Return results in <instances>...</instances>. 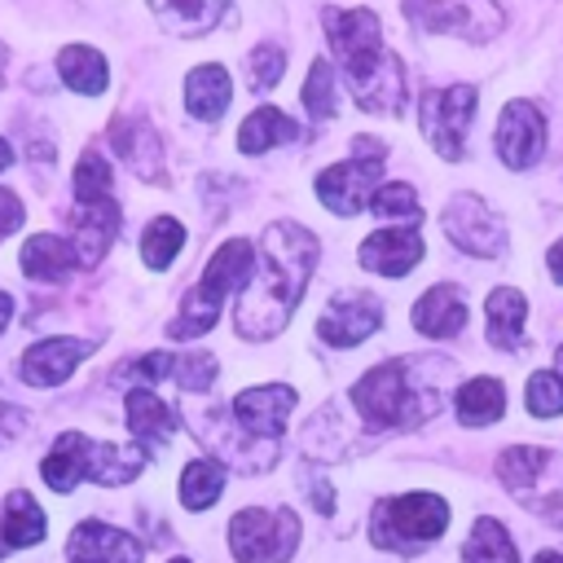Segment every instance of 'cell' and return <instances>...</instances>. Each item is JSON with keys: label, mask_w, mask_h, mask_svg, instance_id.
I'll list each match as a JSON object with an SVG mask.
<instances>
[{"label": "cell", "mask_w": 563, "mask_h": 563, "mask_svg": "<svg viewBox=\"0 0 563 563\" xmlns=\"http://www.w3.org/2000/svg\"><path fill=\"white\" fill-rule=\"evenodd\" d=\"M9 550H13V545H9V537H4V523H0V559H4Z\"/></svg>", "instance_id": "cell-44"}, {"label": "cell", "mask_w": 563, "mask_h": 563, "mask_svg": "<svg viewBox=\"0 0 563 563\" xmlns=\"http://www.w3.org/2000/svg\"><path fill=\"white\" fill-rule=\"evenodd\" d=\"M110 136H114V150H119V158L132 176L163 180V145H158V132L145 114H119Z\"/></svg>", "instance_id": "cell-16"}, {"label": "cell", "mask_w": 563, "mask_h": 563, "mask_svg": "<svg viewBox=\"0 0 563 563\" xmlns=\"http://www.w3.org/2000/svg\"><path fill=\"white\" fill-rule=\"evenodd\" d=\"M229 550L238 563H290L299 550V515L290 506H246L229 519Z\"/></svg>", "instance_id": "cell-5"}, {"label": "cell", "mask_w": 563, "mask_h": 563, "mask_svg": "<svg viewBox=\"0 0 563 563\" xmlns=\"http://www.w3.org/2000/svg\"><path fill=\"white\" fill-rule=\"evenodd\" d=\"M9 163H13V145H9V141H4V136H0V172H4V167H9Z\"/></svg>", "instance_id": "cell-42"}, {"label": "cell", "mask_w": 563, "mask_h": 563, "mask_svg": "<svg viewBox=\"0 0 563 563\" xmlns=\"http://www.w3.org/2000/svg\"><path fill=\"white\" fill-rule=\"evenodd\" d=\"M176 378L185 391H207L211 378H216V356L211 352H194L185 361H176Z\"/></svg>", "instance_id": "cell-38"}, {"label": "cell", "mask_w": 563, "mask_h": 563, "mask_svg": "<svg viewBox=\"0 0 563 563\" xmlns=\"http://www.w3.org/2000/svg\"><path fill=\"white\" fill-rule=\"evenodd\" d=\"M449 528V501L435 493H405V497H383L369 515V541L378 550L413 554L427 541H440Z\"/></svg>", "instance_id": "cell-4"}, {"label": "cell", "mask_w": 563, "mask_h": 563, "mask_svg": "<svg viewBox=\"0 0 563 563\" xmlns=\"http://www.w3.org/2000/svg\"><path fill=\"white\" fill-rule=\"evenodd\" d=\"M545 268H550V277L563 286V238L550 246V255H545Z\"/></svg>", "instance_id": "cell-40"}, {"label": "cell", "mask_w": 563, "mask_h": 563, "mask_svg": "<svg viewBox=\"0 0 563 563\" xmlns=\"http://www.w3.org/2000/svg\"><path fill=\"white\" fill-rule=\"evenodd\" d=\"M66 559L70 563H141L145 545L123 528H110L101 519H84V523H75V532L66 541Z\"/></svg>", "instance_id": "cell-14"}, {"label": "cell", "mask_w": 563, "mask_h": 563, "mask_svg": "<svg viewBox=\"0 0 563 563\" xmlns=\"http://www.w3.org/2000/svg\"><path fill=\"white\" fill-rule=\"evenodd\" d=\"M325 40L352 88L361 110L400 114L405 106V62L383 44V26L369 9H325L321 13Z\"/></svg>", "instance_id": "cell-2"}, {"label": "cell", "mask_w": 563, "mask_h": 563, "mask_svg": "<svg viewBox=\"0 0 563 563\" xmlns=\"http://www.w3.org/2000/svg\"><path fill=\"white\" fill-rule=\"evenodd\" d=\"M484 317H488V343L493 347H519L523 343V317H528V299L523 290L515 286H497L488 299H484Z\"/></svg>", "instance_id": "cell-21"}, {"label": "cell", "mask_w": 563, "mask_h": 563, "mask_svg": "<svg viewBox=\"0 0 563 563\" xmlns=\"http://www.w3.org/2000/svg\"><path fill=\"white\" fill-rule=\"evenodd\" d=\"M374 216H387V220H405V224H418V194L405 185V180H391V185H383L378 194H374Z\"/></svg>", "instance_id": "cell-36"}, {"label": "cell", "mask_w": 563, "mask_h": 563, "mask_svg": "<svg viewBox=\"0 0 563 563\" xmlns=\"http://www.w3.org/2000/svg\"><path fill=\"white\" fill-rule=\"evenodd\" d=\"M462 563H519V550H515L510 532L493 515H484L471 523V537L462 545Z\"/></svg>", "instance_id": "cell-28"}, {"label": "cell", "mask_w": 563, "mask_h": 563, "mask_svg": "<svg viewBox=\"0 0 563 563\" xmlns=\"http://www.w3.org/2000/svg\"><path fill=\"white\" fill-rule=\"evenodd\" d=\"M9 317H13V299H9L4 290H0V330L9 325Z\"/></svg>", "instance_id": "cell-41"}, {"label": "cell", "mask_w": 563, "mask_h": 563, "mask_svg": "<svg viewBox=\"0 0 563 563\" xmlns=\"http://www.w3.org/2000/svg\"><path fill=\"white\" fill-rule=\"evenodd\" d=\"M440 224H444V238L466 255L493 260L506 246V220L475 194H453L444 216H440Z\"/></svg>", "instance_id": "cell-10"}, {"label": "cell", "mask_w": 563, "mask_h": 563, "mask_svg": "<svg viewBox=\"0 0 563 563\" xmlns=\"http://www.w3.org/2000/svg\"><path fill=\"white\" fill-rule=\"evenodd\" d=\"M356 141V154L352 158H343V163H334V167H325L321 176H317V198L334 211V216H356V211H365L369 202H374V194L383 189L378 185V176H383V141H374V136H352Z\"/></svg>", "instance_id": "cell-6"}, {"label": "cell", "mask_w": 563, "mask_h": 563, "mask_svg": "<svg viewBox=\"0 0 563 563\" xmlns=\"http://www.w3.org/2000/svg\"><path fill=\"white\" fill-rule=\"evenodd\" d=\"M22 202H18V194H9V189H0V233H13L18 224H22Z\"/></svg>", "instance_id": "cell-39"}, {"label": "cell", "mask_w": 563, "mask_h": 563, "mask_svg": "<svg viewBox=\"0 0 563 563\" xmlns=\"http://www.w3.org/2000/svg\"><path fill=\"white\" fill-rule=\"evenodd\" d=\"M44 510H40V501L26 493V488H13L9 497H4V537H9V545H35V541H44Z\"/></svg>", "instance_id": "cell-29"}, {"label": "cell", "mask_w": 563, "mask_h": 563, "mask_svg": "<svg viewBox=\"0 0 563 563\" xmlns=\"http://www.w3.org/2000/svg\"><path fill=\"white\" fill-rule=\"evenodd\" d=\"M479 114V97L471 84H449V88H427L422 101H418V123H422V136L431 141V150L449 163L466 158V136H471V123Z\"/></svg>", "instance_id": "cell-7"}, {"label": "cell", "mask_w": 563, "mask_h": 563, "mask_svg": "<svg viewBox=\"0 0 563 563\" xmlns=\"http://www.w3.org/2000/svg\"><path fill=\"white\" fill-rule=\"evenodd\" d=\"M251 264H255V246L246 238H229L224 246H216V255L202 268V282H194V290L185 295L180 317L167 325V334L172 339H198V334H207L220 321L229 290L242 286V282H251Z\"/></svg>", "instance_id": "cell-3"}, {"label": "cell", "mask_w": 563, "mask_h": 563, "mask_svg": "<svg viewBox=\"0 0 563 563\" xmlns=\"http://www.w3.org/2000/svg\"><path fill=\"white\" fill-rule=\"evenodd\" d=\"M172 563H189V559H172Z\"/></svg>", "instance_id": "cell-46"}, {"label": "cell", "mask_w": 563, "mask_h": 563, "mask_svg": "<svg viewBox=\"0 0 563 563\" xmlns=\"http://www.w3.org/2000/svg\"><path fill=\"white\" fill-rule=\"evenodd\" d=\"M229 97H233V84H229V70L216 66V62H202L189 70L185 79V110L202 123H216L224 110H229Z\"/></svg>", "instance_id": "cell-20"}, {"label": "cell", "mask_w": 563, "mask_h": 563, "mask_svg": "<svg viewBox=\"0 0 563 563\" xmlns=\"http://www.w3.org/2000/svg\"><path fill=\"white\" fill-rule=\"evenodd\" d=\"M114 198V176L110 163L101 158V150H84L75 163V202H110Z\"/></svg>", "instance_id": "cell-32"}, {"label": "cell", "mask_w": 563, "mask_h": 563, "mask_svg": "<svg viewBox=\"0 0 563 563\" xmlns=\"http://www.w3.org/2000/svg\"><path fill=\"white\" fill-rule=\"evenodd\" d=\"M506 413V387L497 378H471L457 387V418L466 427H493Z\"/></svg>", "instance_id": "cell-27"}, {"label": "cell", "mask_w": 563, "mask_h": 563, "mask_svg": "<svg viewBox=\"0 0 563 563\" xmlns=\"http://www.w3.org/2000/svg\"><path fill=\"white\" fill-rule=\"evenodd\" d=\"M246 70H251V88L264 92V88H273V84L282 79V70H286V53H282L277 44H260V48H251Z\"/></svg>", "instance_id": "cell-37"}, {"label": "cell", "mask_w": 563, "mask_h": 563, "mask_svg": "<svg viewBox=\"0 0 563 563\" xmlns=\"http://www.w3.org/2000/svg\"><path fill=\"white\" fill-rule=\"evenodd\" d=\"M92 343L88 339H70V334H57V339H40L35 347H26L18 374L26 387H62L79 361H88Z\"/></svg>", "instance_id": "cell-13"}, {"label": "cell", "mask_w": 563, "mask_h": 563, "mask_svg": "<svg viewBox=\"0 0 563 563\" xmlns=\"http://www.w3.org/2000/svg\"><path fill=\"white\" fill-rule=\"evenodd\" d=\"M523 405H528L532 418H559V413H563V374H554V369H537V374L528 378Z\"/></svg>", "instance_id": "cell-35"}, {"label": "cell", "mask_w": 563, "mask_h": 563, "mask_svg": "<svg viewBox=\"0 0 563 563\" xmlns=\"http://www.w3.org/2000/svg\"><path fill=\"white\" fill-rule=\"evenodd\" d=\"M180 246H185V229H180V220H172V216L150 220L145 233H141V260H145L150 268H158V273L180 255Z\"/></svg>", "instance_id": "cell-31"}, {"label": "cell", "mask_w": 563, "mask_h": 563, "mask_svg": "<svg viewBox=\"0 0 563 563\" xmlns=\"http://www.w3.org/2000/svg\"><path fill=\"white\" fill-rule=\"evenodd\" d=\"M405 18L427 35H466L493 40L506 13L493 0H405Z\"/></svg>", "instance_id": "cell-8"}, {"label": "cell", "mask_w": 563, "mask_h": 563, "mask_svg": "<svg viewBox=\"0 0 563 563\" xmlns=\"http://www.w3.org/2000/svg\"><path fill=\"white\" fill-rule=\"evenodd\" d=\"M317 264V238L295 224V220H277L264 229L260 255H255V277L242 286L233 325L242 339H273L277 330H286L295 303L308 290Z\"/></svg>", "instance_id": "cell-1"}, {"label": "cell", "mask_w": 563, "mask_h": 563, "mask_svg": "<svg viewBox=\"0 0 563 563\" xmlns=\"http://www.w3.org/2000/svg\"><path fill=\"white\" fill-rule=\"evenodd\" d=\"M418 260H422V238H418L413 224L378 229L361 242V268H369L378 277H405Z\"/></svg>", "instance_id": "cell-17"}, {"label": "cell", "mask_w": 563, "mask_h": 563, "mask_svg": "<svg viewBox=\"0 0 563 563\" xmlns=\"http://www.w3.org/2000/svg\"><path fill=\"white\" fill-rule=\"evenodd\" d=\"M299 101L308 106L312 119H334L339 114V84H334V70H330L325 57L312 62V70H308V79L299 88Z\"/></svg>", "instance_id": "cell-33"}, {"label": "cell", "mask_w": 563, "mask_h": 563, "mask_svg": "<svg viewBox=\"0 0 563 563\" xmlns=\"http://www.w3.org/2000/svg\"><path fill=\"white\" fill-rule=\"evenodd\" d=\"M532 563H563V554H559V550H541Z\"/></svg>", "instance_id": "cell-43"}, {"label": "cell", "mask_w": 563, "mask_h": 563, "mask_svg": "<svg viewBox=\"0 0 563 563\" xmlns=\"http://www.w3.org/2000/svg\"><path fill=\"white\" fill-rule=\"evenodd\" d=\"M128 427L141 444H167L176 422H172V409L158 400V391L150 387H132L128 391Z\"/></svg>", "instance_id": "cell-26"}, {"label": "cell", "mask_w": 563, "mask_h": 563, "mask_svg": "<svg viewBox=\"0 0 563 563\" xmlns=\"http://www.w3.org/2000/svg\"><path fill=\"white\" fill-rule=\"evenodd\" d=\"M559 374H563V347H559Z\"/></svg>", "instance_id": "cell-45"}, {"label": "cell", "mask_w": 563, "mask_h": 563, "mask_svg": "<svg viewBox=\"0 0 563 563\" xmlns=\"http://www.w3.org/2000/svg\"><path fill=\"white\" fill-rule=\"evenodd\" d=\"M233 0H150L154 18L172 31V35H207L211 26H220L224 9Z\"/></svg>", "instance_id": "cell-23"}, {"label": "cell", "mask_w": 563, "mask_h": 563, "mask_svg": "<svg viewBox=\"0 0 563 563\" xmlns=\"http://www.w3.org/2000/svg\"><path fill=\"white\" fill-rule=\"evenodd\" d=\"M545 449H532V444H515L497 457V475L506 488H532V479L545 471Z\"/></svg>", "instance_id": "cell-34"}, {"label": "cell", "mask_w": 563, "mask_h": 563, "mask_svg": "<svg viewBox=\"0 0 563 563\" xmlns=\"http://www.w3.org/2000/svg\"><path fill=\"white\" fill-rule=\"evenodd\" d=\"M88 457H92V440L79 431H62L48 449V457L40 462V475L53 493H70L84 475H88Z\"/></svg>", "instance_id": "cell-19"}, {"label": "cell", "mask_w": 563, "mask_h": 563, "mask_svg": "<svg viewBox=\"0 0 563 563\" xmlns=\"http://www.w3.org/2000/svg\"><path fill=\"white\" fill-rule=\"evenodd\" d=\"M378 321H383V303L369 290H339L317 317V334L334 347H356L378 330Z\"/></svg>", "instance_id": "cell-12"}, {"label": "cell", "mask_w": 563, "mask_h": 563, "mask_svg": "<svg viewBox=\"0 0 563 563\" xmlns=\"http://www.w3.org/2000/svg\"><path fill=\"white\" fill-rule=\"evenodd\" d=\"M493 141H497V158L506 167L523 172L545 154V114L532 101H506Z\"/></svg>", "instance_id": "cell-11"}, {"label": "cell", "mask_w": 563, "mask_h": 563, "mask_svg": "<svg viewBox=\"0 0 563 563\" xmlns=\"http://www.w3.org/2000/svg\"><path fill=\"white\" fill-rule=\"evenodd\" d=\"M409 396H413V387H409V365L405 361H383L369 374H361V383L352 387V405L378 431L383 427H400V422L413 418Z\"/></svg>", "instance_id": "cell-9"}, {"label": "cell", "mask_w": 563, "mask_h": 563, "mask_svg": "<svg viewBox=\"0 0 563 563\" xmlns=\"http://www.w3.org/2000/svg\"><path fill=\"white\" fill-rule=\"evenodd\" d=\"M220 488H224V466L211 462V457H194V462L180 471V506H185V510H207V506H216Z\"/></svg>", "instance_id": "cell-30"}, {"label": "cell", "mask_w": 563, "mask_h": 563, "mask_svg": "<svg viewBox=\"0 0 563 563\" xmlns=\"http://www.w3.org/2000/svg\"><path fill=\"white\" fill-rule=\"evenodd\" d=\"M18 264H22V273H26L31 282H62L70 268H79V255H75V246H70L66 238L35 233V238H26Z\"/></svg>", "instance_id": "cell-22"}, {"label": "cell", "mask_w": 563, "mask_h": 563, "mask_svg": "<svg viewBox=\"0 0 563 563\" xmlns=\"http://www.w3.org/2000/svg\"><path fill=\"white\" fill-rule=\"evenodd\" d=\"M57 75H62V84H66L70 92H79V97H101L106 84H110L106 57H101L97 48H88V44H66V48L57 53Z\"/></svg>", "instance_id": "cell-25"}, {"label": "cell", "mask_w": 563, "mask_h": 563, "mask_svg": "<svg viewBox=\"0 0 563 563\" xmlns=\"http://www.w3.org/2000/svg\"><path fill=\"white\" fill-rule=\"evenodd\" d=\"M295 387L286 383H268V387H246L233 396V418L251 431V435H282L286 431V418L295 409Z\"/></svg>", "instance_id": "cell-15"}, {"label": "cell", "mask_w": 563, "mask_h": 563, "mask_svg": "<svg viewBox=\"0 0 563 563\" xmlns=\"http://www.w3.org/2000/svg\"><path fill=\"white\" fill-rule=\"evenodd\" d=\"M413 330L427 339H453L466 325V303L457 295V286H431L427 295H418L413 303Z\"/></svg>", "instance_id": "cell-18"}, {"label": "cell", "mask_w": 563, "mask_h": 563, "mask_svg": "<svg viewBox=\"0 0 563 563\" xmlns=\"http://www.w3.org/2000/svg\"><path fill=\"white\" fill-rule=\"evenodd\" d=\"M282 141H303V128H299L290 114H282L277 106H260V110L246 114L242 128H238V150H242V154H264V150H273V145H282Z\"/></svg>", "instance_id": "cell-24"}]
</instances>
